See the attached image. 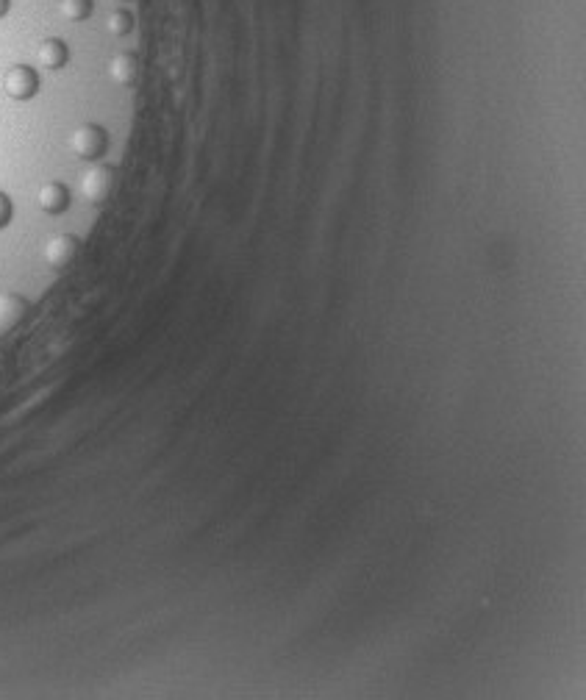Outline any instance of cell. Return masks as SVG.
<instances>
[{
    "mask_svg": "<svg viewBox=\"0 0 586 700\" xmlns=\"http://www.w3.org/2000/svg\"><path fill=\"white\" fill-rule=\"evenodd\" d=\"M78 187H81V195H84L87 203L100 206V203H106V200L112 198L114 189H117V170H114L112 164L95 162L89 170H84Z\"/></svg>",
    "mask_w": 586,
    "mask_h": 700,
    "instance_id": "obj_2",
    "label": "cell"
},
{
    "mask_svg": "<svg viewBox=\"0 0 586 700\" xmlns=\"http://www.w3.org/2000/svg\"><path fill=\"white\" fill-rule=\"evenodd\" d=\"M56 12L67 23H87L95 14V0H59Z\"/></svg>",
    "mask_w": 586,
    "mask_h": 700,
    "instance_id": "obj_9",
    "label": "cell"
},
{
    "mask_svg": "<svg viewBox=\"0 0 586 700\" xmlns=\"http://www.w3.org/2000/svg\"><path fill=\"white\" fill-rule=\"evenodd\" d=\"M70 45L64 42V39L59 37H48L39 42L37 48V62L39 67H45V70H64L67 64H70Z\"/></svg>",
    "mask_w": 586,
    "mask_h": 700,
    "instance_id": "obj_8",
    "label": "cell"
},
{
    "mask_svg": "<svg viewBox=\"0 0 586 700\" xmlns=\"http://www.w3.org/2000/svg\"><path fill=\"white\" fill-rule=\"evenodd\" d=\"M81 256V239L75 234H56L45 242L42 248V259L48 264L50 270H67L73 267Z\"/></svg>",
    "mask_w": 586,
    "mask_h": 700,
    "instance_id": "obj_4",
    "label": "cell"
},
{
    "mask_svg": "<svg viewBox=\"0 0 586 700\" xmlns=\"http://www.w3.org/2000/svg\"><path fill=\"white\" fill-rule=\"evenodd\" d=\"M37 203L39 209L50 217H59L70 209L73 203V195H70V187L64 181H45L37 192Z\"/></svg>",
    "mask_w": 586,
    "mask_h": 700,
    "instance_id": "obj_6",
    "label": "cell"
},
{
    "mask_svg": "<svg viewBox=\"0 0 586 700\" xmlns=\"http://www.w3.org/2000/svg\"><path fill=\"white\" fill-rule=\"evenodd\" d=\"M39 89H42V78H39L37 67H31V64H14L3 73V92L12 100L25 103V100L37 98Z\"/></svg>",
    "mask_w": 586,
    "mask_h": 700,
    "instance_id": "obj_3",
    "label": "cell"
},
{
    "mask_svg": "<svg viewBox=\"0 0 586 700\" xmlns=\"http://www.w3.org/2000/svg\"><path fill=\"white\" fill-rule=\"evenodd\" d=\"M134 14L128 12V9H114V12H109V17H106V34L114 39H123L128 37L131 31H134Z\"/></svg>",
    "mask_w": 586,
    "mask_h": 700,
    "instance_id": "obj_10",
    "label": "cell"
},
{
    "mask_svg": "<svg viewBox=\"0 0 586 700\" xmlns=\"http://www.w3.org/2000/svg\"><path fill=\"white\" fill-rule=\"evenodd\" d=\"M12 217H14V203H12V198L0 189V231L3 228H9V223H12Z\"/></svg>",
    "mask_w": 586,
    "mask_h": 700,
    "instance_id": "obj_11",
    "label": "cell"
},
{
    "mask_svg": "<svg viewBox=\"0 0 586 700\" xmlns=\"http://www.w3.org/2000/svg\"><path fill=\"white\" fill-rule=\"evenodd\" d=\"M31 312V303L17 292H0V339L14 334Z\"/></svg>",
    "mask_w": 586,
    "mask_h": 700,
    "instance_id": "obj_5",
    "label": "cell"
},
{
    "mask_svg": "<svg viewBox=\"0 0 586 700\" xmlns=\"http://www.w3.org/2000/svg\"><path fill=\"white\" fill-rule=\"evenodd\" d=\"M9 12H12V0H0V20Z\"/></svg>",
    "mask_w": 586,
    "mask_h": 700,
    "instance_id": "obj_12",
    "label": "cell"
},
{
    "mask_svg": "<svg viewBox=\"0 0 586 700\" xmlns=\"http://www.w3.org/2000/svg\"><path fill=\"white\" fill-rule=\"evenodd\" d=\"M70 150L81 162H103V156L109 153V131L98 123H84L70 134Z\"/></svg>",
    "mask_w": 586,
    "mask_h": 700,
    "instance_id": "obj_1",
    "label": "cell"
},
{
    "mask_svg": "<svg viewBox=\"0 0 586 700\" xmlns=\"http://www.w3.org/2000/svg\"><path fill=\"white\" fill-rule=\"evenodd\" d=\"M106 73H109V78H112L117 87H125V89L134 87L139 78L137 53H131V50H120V53H114L112 59H109Z\"/></svg>",
    "mask_w": 586,
    "mask_h": 700,
    "instance_id": "obj_7",
    "label": "cell"
},
{
    "mask_svg": "<svg viewBox=\"0 0 586 700\" xmlns=\"http://www.w3.org/2000/svg\"><path fill=\"white\" fill-rule=\"evenodd\" d=\"M112 3H128V0H112Z\"/></svg>",
    "mask_w": 586,
    "mask_h": 700,
    "instance_id": "obj_13",
    "label": "cell"
}]
</instances>
